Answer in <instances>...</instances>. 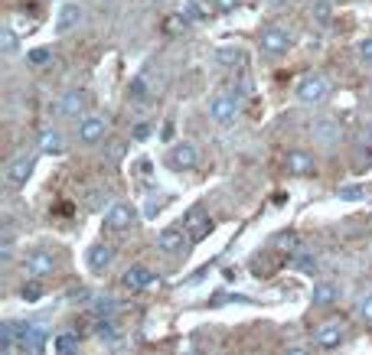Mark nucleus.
I'll use <instances>...</instances> for the list:
<instances>
[{
    "instance_id": "393cba45",
    "label": "nucleus",
    "mask_w": 372,
    "mask_h": 355,
    "mask_svg": "<svg viewBox=\"0 0 372 355\" xmlns=\"http://www.w3.org/2000/svg\"><path fill=\"white\" fill-rule=\"evenodd\" d=\"M114 310H118V303H114L112 297H99L95 303H92V313L99 319H105V316H114Z\"/></svg>"
},
{
    "instance_id": "f704fd0d",
    "label": "nucleus",
    "mask_w": 372,
    "mask_h": 355,
    "mask_svg": "<svg viewBox=\"0 0 372 355\" xmlns=\"http://www.w3.org/2000/svg\"><path fill=\"white\" fill-rule=\"evenodd\" d=\"M304 274H317V257L313 255H298V261H294Z\"/></svg>"
},
{
    "instance_id": "ddd939ff",
    "label": "nucleus",
    "mask_w": 372,
    "mask_h": 355,
    "mask_svg": "<svg viewBox=\"0 0 372 355\" xmlns=\"http://www.w3.org/2000/svg\"><path fill=\"white\" fill-rule=\"evenodd\" d=\"M287 173H294V176H313L317 173V163H313V157H310L307 150H287Z\"/></svg>"
},
{
    "instance_id": "c756f323",
    "label": "nucleus",
    "mask_w": 372,
    "mask_h": 355,
    "mask_svg": "<svg viewBox=\"0 0 372 355\" xmlns=\"http://www.w3.org/2000/svg\"><path fill=\"white\" fill-rule=\"evenodd\" d=\"M79 336H59V339H56V343H52V349H56V352L59 355H65V352H79Z\"/></svg>"
},
{
    "instance_id": "0eeeda50",
    "label": "nucleus",
    "mask_w": 372,
    "mask_h": 355,
    "mask_svg": "<svg viewBox=\"0 0 372 355\" xmlns=\"http://www.w3.org/2000/svg\"><path fill=\"white\" fill-rule=\"evenodd\" d=\"M105 131H108V121L105 118H99V114H88V118H82L79 121V140L82 144H99V140H105Z\"/></svg>"
},
{
    "instance_id": "c85d7f7f",
    "label": "nucleus",
    "mask_w": 372,
    "mask_h": 355,
    "mask_svg": "<svg viewBox=\"0 0 372 355\" xmlns=\"http://www.w3.org/2000/svg\"><path fill=\"white\" fill-rule=\"evenodd\" d=\"M271 245L274 248H285V251H298L300 238H298V232H281V235H274Z\"/></svg>"
},
{
    "instance_id": "bb28decb",
    "label": "nucleus",
    "mask_w": 372,
    "mask_h": 355,
    "mask_svg": "<svg viewBox=\"0 0 372 355\" xmlns=\"http://www.w3.org/2000/svg\"><path fill=\"white\" fill-rule=\"evenodd\" d=\"M183 17H189V20H206L209 10L203 7V0H183Z\"/></svg>"
},
{
    "instance_id": "9b49d317",
    "label": "nucleus",
    "mask_w": 372,
    "mask_h": 355,
    "mask_svg": "<svg viewBox=\"0 0 372 355\" xmlns=\"http://www.w3.org/2000/svg\"><path fill=\"white\" fill-rule=\"evenodd\" d=\"M121 283L131 290V294H137V290H147V287H154V283H157V274H154L150 268H141V264H137V268L124 270V281Z\"/></svg>"
},
{
    "instance_id": "a19ab883",
    "label": "nucleus",
    "mask_w": 372,
    "mask_h": 355,
    "mask_svg": "<svg viewBox=\"0 0 372 355\" xmlns=\"http://www.w3.org/2000/svg\"><path fill=\"white\" fill-rule=\"evenodd\" d=\"M369 137H372V124H369Z\"/></svg>"
},
{
    "instance_id": "2eb2a0df",
    "label": "nucleus",
    "mask_w": 372,
    "mask_h": 355,
    "mask_svg": "<svg viewBox=\"0 0 372 355\" xmlns=\"http://www.w3.org/2000/svg\"><path fill=\"white\" fill-rule=\"evenodd\" d=\"M199 163V150L193 147V144H176L174 150H170V166H174V170H193V166H196Z\"/></svg>"
},
{
    "instance_id": "a211bd4d",
    "label": "nucleus",
    "mask_w": 372,
    "mask_h": 355,
    "mask_svg": "<svg viewBox=\"0 0 372 355\" xmlns=\"http://www.w3.org/2000/svg\"><path fill=\"white\" fill-rule=\"evenodd\" d=\"M112 264H114V248H108V245L88 248V268L95 270V274H105Z\"/></svg>"
},
{
    "instance_id": "473e14b6",
    "label": "nucleus",
    "mask_w": 372,
    "mask_h": 355,
    "mask_svg": "<svg viewBox=\"0 0 372 355\" xmlns=\"http://www.w3.org/2000/svg\"><path fill=\"white\" fill-rule=\"evenodd\" d=\"M356 316L366 319V323H372V294L360 297V303H356Z\"/></svg>"
},
{
    "instance_id": "6e6552de",
    "label": "nucleus",
    "mask_w": 372,
    "mask_h": 355,
    "mask_svg": "<svg viewBox=\"0 0 372 355\" xmlns=\"http://www.w3.org/2000/svg\"><path fill=\"white\" fill-rule=\"evenodd\" d=\"M183 228L189 232V238H193V241H203V238L212 232V219L206 215V208L196 206V208H189V212H186Z\"/></svg>"
},
{
    "instance_id": "72a5a7b5",
    "label": "nucleus",
    "mask_w": 372,
    "mask_h": 355,
    "mask_svg": "<svg viewBox=\"0 0 372 355\" xmlns=\"http://www.w3.org/2000/svg\"><path fill=\"white\" fill-rule=\"evenodd\" d=\"M366 196V189L362 186H340V199H347V202H356V199Z\"/></svg>"
},
{
    "instance_id": "c9c22d12",
    "label": "nucleus",
    "mask_w": 372,
    "mask_h": 355,
    "mask_svg": "<svg viewBox=\"0 0 372 355\" xmlns=\"http://www.w3.org/2000/svg\"><path fill=\"white\" fill-rule=\"evenodd\" d=\"M88 300H95V294L88 287H75L72 294H69V303H88Z\"/></svg>"
},
{
    "instance_id": "7ed1b4c3",
    "label": "nucleus",
    "mask_w": 372,
    "mask_h": 355,
    "mask_svg": "<svg viewBox=\"0 0 372 355\" xmlns=\"http://www.w3.org/2000/svg\"><path fill=\"white\" fill-rule=\"evenodd\" d=\"M209 114H212V121L223 124V127L236 124V118H238V95H216V98L209 101Z\"/></svg>"
},
{
    "instance_id": "dca6fc26",
    "label": "nucleus",
    "mask_w": 372,
    "mask_h": 355,
    "mask_svg": "<svg viewBox=\"0 0 372 355\" xmlns=\"http://www.w3.org/2000/svg\"><path fill=\"white\" fill-rule=\"evenodd\" d=\"M79 23H82V7H79V3H65L59 10V17H56V33L65 36V33H72Z\"/></svg>"
},
{
    "instance_id": "6ab92c4d",
    "label": "nucleus",
    "mask_w": 372,
    "mask_h": 355,
    "mask_svg": "<svg viewBox=\"0 0 372 355\" xmlns=\"http://www.w3.org/2000/svg\"><path fill=\"white\" fill-rule=\"evenodd\" d=\"M59 111L65 118H82V111H85V95H82V92H65L59 101Z\"/></svg>"
},
{
    "instance_id": "f3484780",
    "label": "nucleus",
    "mask_w": 372,
    "mask_h": 355,
    "mask_svg": "<svg viewBox=\"0 0 372 355\" xmlns=\"http://www.w3.org/2000/svg\"><path fill=\"white\" fill-rule=\"evenodd\" d=\"M340 300V287L330 281H317L313 290H310V303L313 306H333Z\"/></svg>"
},
{
    "instance_id": "58836bf2",
    "label": "nucleus",
    "mask_w": 372,
    "mask_h": 355,
    "mask_svg": "<svg viewBox=\"0 0 372 355\" xmlns=\"http://www.w3.org/2000/svg\"><path fill=\"white\" fill-rule=\"evenodd\" d=\"M238 3H242V0H216V10H219V13H232V10H238Z\"/></svg>"
},
{
    "instance_id": "39448f33",
    "label": "nucleus",
    "mask_w": 372,
    "mask_h": 355,
    "mask_svg": "<svg viewBox=\"0 0 372 355\" xmlns=\"http://www.w3.org/2000/svg\"><path fill=\"white\" fill-rule=\"evenodd\" d=\"M313 140L323 144V147H336L343 140V127L336 118H317L313 121Z\"/></svg>"
},
{
    "instance_id": "1a4fd4ad",
    "label": "nucleus",
    "mask_w": 372,
    "mask_h": 355,
    "mask_svg": "<svg viewBox=\"0 0 372 355\" xmlns=\"http://www.w3.org/2000/svg\"><path fill=\"white\" fill-rule=\"evenodd\" d=\"M33 170H37V157H26V153H23V157H17L10 166H7L3 176H7V183H10V186L20 189V186H26V180L33 176Z\"/></svg>"
},
{
    "instance_id": "20e7f679",
    "label": "nucleus",
    "mask_w": 372,
    "mask_h": 355,
    "mask_svg": "<svg viewBox=\"0 0 372 355\" xmlns=\"http://www.w3.org/2000/svg\"><path fill=\"white\" fill-rule=\"evenodd\" d=\"M189 241H193L189 232H186V228H176V225L161 228V235H157V248L167 251V255H186V245H189Z\"/></svg>"
},
{
    "instance_id": "ea45409f",
    "label": "nucleus",
    "mask_w": 372,
    "mask_h": 355,
    "mask_svg": "<svg viewBox=\"0 0 372 355\" xmlns=\"http://www.w3.org/2000/svg\"><path fill=\"white\" fill-rule=\"evenodd\" d=\"M30 62H33V65H43V62H50V52H46V50H33V52H30Z\"/></svg>"
},
{
    "instance_id": "2f4dec72",
    "label": "nucleus",
    "mask_w": 372,
    "mask_h": 355,
    "mask_svg": "<svg viewBox=\"0 0 372 355\" xmlns=\"http://www.w3.org/2000/svg\"><path fill=\"white\" fill-rule=\"evenodd\" d=\"M108 202H112V193H108V189H105V193H101V189H95V193L88 196V202H85V206H88V208H95V212H99V208H105V206H108Z\"/></svg>"
},
{
    "instance_id": "cd10ccee",
    "label": "nucleus",
    "mask_w": 372,
    "mask_h": 355,
    "mask_svg": "<svg viewBox=\"0 0 372 355\" xmlns=\"http://www.w3.org/2000/svg\"><path fill=\"white\" fill-rule=\"evenodd\" d=\"M212 56H216V62H223V65H236L242 59V50H236V46H219Z\"/></svg>"
},
{
    "instance_id": "aec40b11",
    "label": "nucleus",
    "mask_w": 372,
    "mask_h": 355,
    "mask_svg": "<svg viewBox=\"0 0 372 355\" xmlns=\"http://www.w3.org/2000/svg\"><path fill=\"white\" fill-rule=\"evenodd\" d=\"M20 349V323H3L0 326V352Z\"/></svg>"
},
{
    "instance_id": "e433bc0d",
    "label": "nucleus",
    "mask_w": 372,
    "mask_h": 355,
    "mask_svg": "<svg viewBox=\"0 0 372 355\" xmlns=\"http://www.w3.org/2000/svg\"><path fill=\"white\" fill-rule=\"evenodd\" d=\"M20 294H23L26 303H37L39 297H43V287H39V283H26L23 290H20Z\"/></svg>"
},
{
    "instance_id": "f03ea898",
    "label": "nucleus",
    "mask_w": 372,
    "mask_h": 355,
    "mask_svg": "<svg viewBox=\"0 0 372 355\" xmlns=\"http://www.w3.org/2000/svg\"><path fill=\"white\" fill-rule=\"evenodd\" d=\"M258 43H261V50L268 52V56H285V52L291 50V43H294V39H291V33L281 30V26H265Z\"/></svg>"
},
{
    "instance_id": "f257e3e1",
    "label": "nucleus",
    "mask_w": 372,
    "mask_h": 355,
    "mask_svg": "<svg viewBox=\"0 0 372 355\" xmlns=\"http://www.w3.org/2000/svg\"><path fill=\"white\" fill-rule=\"evenodd\" d=\"M327 95H330V82H327L323 75H307V78H300V85H298L300 105H323Z\"/></svg>"
},
{
    "instance_id": "9d476101",
    "label": "nucleus",
    "mask_w": 372,
    "mask_h": 355,
    "mask_svg": "<svg viewBox=\"0 0 372 355\" xmlns=\"http://www.w3.org/2000/svg\"><path fill=\"white\" fill-rule=\"evenodd\" d=\"M343 339H347V326H343L340 319H333V323H323L320 330H317V336H313V343L320 345V349H336Z\"/></svg>"
},
{
    "instance_id": "f8f14e48",
    "label": "nucleus",
    "mask_w": 372,
    "mask_h": 355,
    "mask_svg": "<svg viewBox=\"0 0 372 355\" xmlns=\"http://www.w3.org/2000/svg\"><path fill=\"white\" fill-rule=\"evenodd\" d=\"M46 345V330L37 323H23L20 326V352H43Z\"/></svg>"
},
{
    "instance_id": "412c9836",
    "label": "nucleus",
    "mask_w": 372,
    "mask_h": 355,
    "mask_svg": "<svg viewBox=\"0 0 372 355\" xmlns=\"http://www.w3.org/2000/svg\"><path fill=\"white\" fill-rule=\"evenodd\" d=\"M310 13H313V20L320 26H330V20H333V0H313Z\"/></svg>"
},
{
    "instance_id": "7c9ffc66",
    "label": "nucleus",
    "mask_w": 372,
    "mask_h": 355,
    "mask_svg": "<svg viewBox=\"0 0 372 355\" xmlns=\"http://www.w3.org/2000/svg\"><path fill=\"white\" fill-rule=\"evenodd\" d=\"M0 261H3V264L13 261V232L10 228H3V238H0Z\"/></svg>"
},
{
    "instance_id": "4c0bfd02",
    "label": "nucleus",
    "mask_w": 372,
    "mask_h": 355,
    "mask_svg": "<svg viewBox=\"0 0 372 355\" xmlns=\"http://www.w3.org/2000/svg\"><path fill=\"white\" fill-rule=\"evenodd\" d=\"M356 56H360L366 65H372V36L369 39H362L360 46H356Z\"/></svg>"
},
{
    "instance_id": "423d86ee",
    "label": "nucleus",
    "mask_w": 372,
    "mask_h": 355,
    "mask_svg": "<svg viewBox=\"0 0 372 355\" xmlns=\"http://www.w3.org/2000/svg\"><path fill=\"white\" fill-rule=\"evenodd\" d=\"M134 225V208L127 202H114L108 212H105V228L108 232H127Z\"/></svg>"
},
{
    "instance_id": "b1692460",
    "label": "nucleus",
    "mask_w": 372,
    "mask_h": 355,
    "mask_svg": "<svg viewBox=\"0 0 372 355\" xmlns=\"http://www.w3.org/2000/svg\"><path fill=\"white\" fill-rule=\"evenodd\" d=\"M39 150L43 153H62V137L56 131H43L39 134Z\"/></svg>"
},
{
    "instance_id": "4468645a",
    "label": "nucleus",
    "mask_w": 372,
    "mask_h": 355,
    "mask_svg": "<svg viewBox=\"0 0 372 355\" xmlns=\"http://www.w3.org/2000/svg\"><path fill=\"white\" fill-rule=\"evenodd\" d=\"M23 268L30 277H46V274L56 270V257H52V251H33V255L26 257Z\"/></svg>"
},
{
    "instance_id": "5701e85b",
    "label": "nucleus",
    "mask_w": 372,
    "mask_h": 355,
    "mask_svg": "<svg viewBox=\"0 0 372 355\" xmlns=\"http://www.w3.org/2000/svg\"><path fill=\"white\" fill-rule=\"evenodd\" d=\"M127 92H131V98L141 101V105H147V101H150V85H147V78H144V75L131 78V88H127Z\"/></svg>"
},
{
    "instance_id": "a878e982",
    "label": "nucleus",
    "mask_w": 372,
    "mask_h": 355,
    "mask_svg": "<svg viewBox=\"0 0 372 355\" xmlns=\"http://www.w3.org/2000/svg\"><path fill=\"white\" fill-rule=\"evenodd\" d=\"M0 50L7 52V56H13V52L20 50V39H17V33H13L10 26H3V30H0Z\"/></svg>"
},
{
    "instance_id": "4be33fe9",
    "label": "nucleus",
    "mask_w": 372,
    "mask_h": 355,
    "mask_svg": "<svg viewBox=\"0 0 372 355\" xmlns=\"http://www.w3.org/2000/svg\"><path fill=\"white\" fill-rule=\"evenodd\" d=\"M95 336H99L101 343H114L121 332H118V323H114V316H105L99 319V326H95Z\"/></svg>"
}]
</instances>
